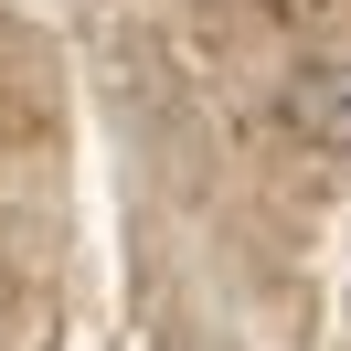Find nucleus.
I'll use <instances>...</instances> for the list:
<instances>
[{
    "label": "nucleus",
    "instance_id": "1",
    "mask_svg": "<svg viewBox=\"0 0 351 351\" xmlns=\"http://www.w3.org/2000/svg\"><path fill=\"white\" fill-rule=\"evenodd\" d=\"M287 128H298L308 149L351 160V64H298L287 75Z\"/></svg>",
    "mask_w": 351,
    "mask_h": 351
}]
</instances>
